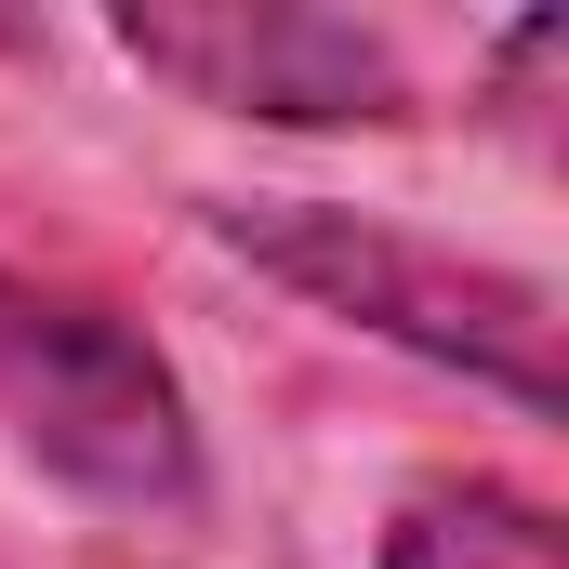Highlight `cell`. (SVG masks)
Masks as SVG:
<instances>
[{"instance_id":"cell-1","label":"cell","mask_w":569,"mask_h":569,"mask_svg":"<svg viewBox=\"0 0 569 569\" xmlns=\"http://www.w3.org/2000/svg\"><path fill=\"white\" fill-rule=\"evenodd\" d=\"M212 239L252 252L279 291L385 331V345H411V358L490 385V398H517L530 425L557 411V291L543 279L477 266L450 239H411L385 212H331V199H212Z\"/></svg>"},{"instance_id":"cell-2","label":"cell","mask_w":569,"mask_h":569,"mask_svg":"<svg viewBox=\"0 0 569 569\" xmlns=\"http://www.w3.org/2000/svg\"><path fill=\"white\" fill-rule=\"evenodd\" d=\"M0 425L67 490L199 503V425H186L172 358L133 318H107V305H80L53 279H13V266H0Z\"/></svg>"},{"instance_id":"cell-3","label":"cell","mask_w":569,"mask_h":569,"mask_svg":"<svg viewBox=\"0 0 569 569\" xmlns=\"http://www.w3.org/2000/svg\"><path fill=\"white\" fill-rule=\"evenodd\" d=\"M120 53H133L146 80L226 107V120H291V133L411 120V53H398L385 27H345V13H252V0L120 13Z\"/></svg>"},{"instance_id":"cell-4","label":"cell","mask_w":569,"mask_h":569,"mask_svg":"<svg viewBox=\"0 0 569 569\" xmlns=\"http://www.w3.org/2000/svg\"><path fill=\"white\" fill-rule=\"evenodd\" d=\"M385 569H569V557H557V517L530 490H503V477H425L385 517Z\"/></svg>"}]
</instances>
